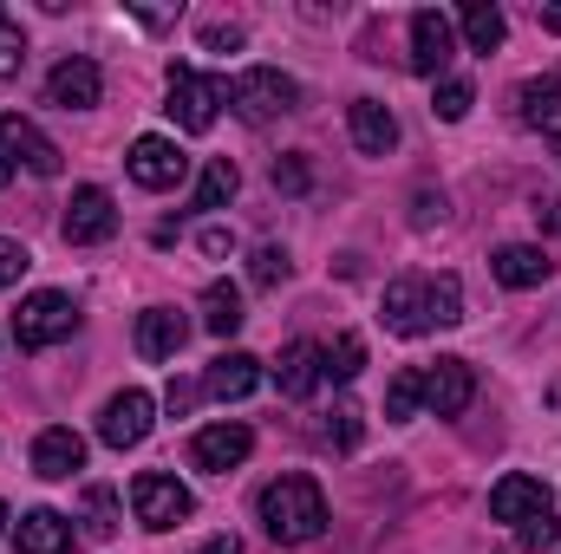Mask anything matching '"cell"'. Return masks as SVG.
I'll list each match as a JSON object with an SVG mask.
<instances>
[{
	"label": "cell",
	"mask_w": 561,
	"mask_h": 554,
	"mask_svg": "<svg viewBox=\"0 0 561 554\" xmlns=\"http://www.w3.org/2000/svg\"><path fill=\"white\" fill-rule=\"evenodd\" d=\"M255 385H262V359H255V353H216V359H209V372H203V392H209V399H222V405L249 399Z\"/></svg>",
	"instance_id": "18"
},
{
	"label": "cell",
	"mask_w": 561,
	"mask_h": 554,
	"mask_svg": "<svg viewBox=\"0 0 561 554\" xmlns=\"http://www.w3.org/2000/svg\"><path fill=\"white\" fill-rule=\"evenodd\" d=\"M255 516H262V529L275 535L280 549H307V542L327 535V496H320V483L300 476V470L275 476V483L255 496Z\"/></svg>",
	"instance_id": "2"
},
{
	"label": "cell",
	"mask_w": 561,
	"mask_h": 554,
	"mask_svg": "<svg viewBox=\"0 0 561 554\" xmlns=\"http://www.w3.org/2000/svg\"><path fill=\"white\" fill-rule=\"evenodd\" d=\"M490 268H496L503 287H542V280L556 275L549 249H536V242H503V249L490 255Z\"/></svg>",
	"instance_id": "20"
},
{
	"label": "cell",
	"mask_w": 561,
	"mask_h": 554,
	"mask_svg": "<svg viewBox=\"0 0 561 554\" xmlns=\"http://www.w3.org/2000/svg\"><path fill=\"white\" fill-rule=\"evenodd\" d=\"M203 255H216V262L236 255V235H229V229H203Z\"/></svg>",
	"instance_id": "39"
},
{
	"label": "cell",
	"mask_w": 561,
	"mask_h": 554,
	"mask_svg": "<svg viewBox=\"0 0 561 554\" xmlns=\"http://www.w3.org/2000/svg\"><path fill=\"white\" fill-rule=\"evenodd\" d=\"M346 131H353V143H359L366 157H386V150L399 143V118H392V105H379V99H353V105H346Z\"/></svg>",
	"instance_id": "19"
},
{
	"label": "cell",
	"mask_w": 561,
	"mask_h": 554,
	"mask_svg": "<svg viewBox=\"0 0 561 554\" xmlns=\"http://www.w3.org/2000/svg\"><path fill=\"white\" fill-rule=\"evenodd\" d=\"M516 105H523V125H529V131H542V138H561V72H542V79H529V85L516 92Z\"/></svg>",
	"instance_id": "22"
},
{
	"label": "cell",
	"mask_w": 561,
	"mask_h": 554,
	"mask_svg": "<svg viewBox=\"0 0 561 554\" xmlns=\"http://www.w3.org/2000/svg\"><path fill=\"white\" fill-rule=\"evenodd\" d=\"M33 170V176H59V143L46 138L39 125H26V118H13V112H0V189L13 183V170Z\"/></svg>",
	"instance_id": "6"
},
{
	"label": "cell",
	"mask_w": 561,
	"mask_h": 554,
	"mask_svg": "<svg viewBox=\"0 0 561 554\" xmlns=\"http://www.w3.org/2000/svg\"><path fill=\"white\" fill-rule=\"evenodd\" d=\"M66 242L72 249H92V242H112L118 235V203H112V189H99V183H85V189H72V203H66Z\"/></svg>",
	"instance_id": "8"
},
{
	"label": "cell",
	"mask_w": 561,
	"mask_h": 554,
	"mask_svg": "<svg viewBox=\"0 0 561 554\" xmlns=\"http://www.w3.org/2000/svg\"><path fill=\"white\" fill-rule=\"evenodd\" d=\"M419 405H424V372H419V366L392 372V385H386V417H392V424H412Z\"/></svg>",
	"instance_id": "28"
},
{
	"label": "cell",
	"mask_w": 561,
	"mask_h": 554,
	"mask_svg": "<svg viewBox=\"0 0 561 554\" xmlns=\"http://www.w3.org/2000/svg\"><path fill=\"white\" fill-rule=\"evenodd\" d=\"M549 509H556V496H549L542 476L510 470V476L490 489V516H496V522H516V529H523V522H536V516H549Z\"/></svg>",
	"instance_id": "14"
},
{
	"label": "cell",
	"mask_w": 561,
	"mask_h": 554,
	"mask_svg": "<svg viewBox=\"0 0 561 554\" xmlns=\"http://www.w3.org/2000/svg\"><path fill=\"white\" fill-rule=\"evenodd\" d=\"M203 46L209 53H236L242 46V26H203Z\"/></svg>",
	"instance_id": "36"
},
{
	"label": "cell",
	"mask_w": 561,
	"mask_h": 554,
	"mask_svg": "<svg viewBox=\"0 0 561 554\" xmlns=\"http://www.w3.org/2000/svg\"><path fill=\"white\" fill-rule=\"evenodd\" d=\"M516 535H523V549H556V542H561V516L549 509V516H536V522H523Z\"/></svg>",
	"instance_id": "33"
},
{
	"label": "cell",
	"mask_w": 561,
	"mask_h": 554,
	"mask_svg": "<svg viewBox=\"0 0 561 554\" xmlns=\"http://www.w3.org/2000/svg\"><path fill=\"white\" fill-rule=\"evenodd\" d=\"M294 99H300V85L287 72H275V66H249V72L229 79V112L242 125H268L280 112H294Z\"/></svg>",
	"instance_id": "5"
},
{
	"label": "cell",
	"mask_w": 561,
	"mask_h": 554,
	"mask_svg": "<svg viewBox=\"0 0 561 554\" xmlns=\"http://www.w3.org/2000/svg\"><path fill=\"white\" fill-rule=\"evenodd\" d=\"M275 189H287V196H300V189H307V163H300V157H280V163H275Z\"/></svg>",
	"instance_id": "35"
},
{
	"label": "cell",
	"mask_w": 561,
	"mask_h": 554,
	"mask_svg": "<svg viewBox=\"0 0 561 554\" xmlns=\"http://www.w3.org/2000/svg\"><path fill=\"white\" fill-rule=\"evenodd\" d=\"M249 450H255V430H249V424H229V417H222V424H203V430L190 437V463H196V470H216V476L236 470V463H249Z\"/></svg>",
	"instance_id": "12"
},
{
	"label": "cell",
	"mask_w": 561,
	"mask_h": 554,
	"mask_svg": "<svg viewBox=\"0 0 561 554\" xmlns=\"http://www.w3.org/2000/svg\"><path fill=\"white\" fill-rule=\"evenodd\" d=\"M463 320V287L457 275H399L386 287V326L399 339H419L437 326H457Z\"/></svg>",
	"instance_id": "1"
},
{
	"label": "cell",
	"mask_w": 561,
	"mask_h": 554,
	"mask_svg": "<svg viewBox=\"0 0 561 554\" xmlns=\"http://www.w3.org/2000/svg\"><path fill=\"white\" fill-rule=\"evenodd\" d=\"M125 170H131L138 189H176V183L190 176V157H183L170 138H138L131 157H125Z\"/></svg>",
	"instance_id": "15"
},
{
	"label": "cell",
	"mask_w": 561,
	"mask_h": 554,
	"mask_svg": "<svg viewBox=\"0 0 561 554\" xmlns=\"http://www.w3.org/2000/svg\"><path fill=\"white\" fill-rule=\"evenodd\" d=\"M0 535H7V503H0Z\"/></svg>",
	"instance_id": "44"
},
{
	"label": "cell",
	"mask_w": 561,
	"mask_h": 554,
	"mask_svg": "<svg viewBox=\"0 0 561 554\" xmlns=\"http://www.w3.org/2000/svg\"><path fill=\"white\" fill-rule=\"evenodd\" d=\"M26 268H33V255H26L20 242H0V287H13Z\"/></svg>",
	"instance_id": "34"
},
{
	"label": "cell",
	"mask_w": 561,
	"mask_h": 554,
	"mask_svg": "<svg viewBox=\"0 0 561 554\" xmlns=\"http://www.w3.org/2000/svg\"><path fill=\"white\" fill-rule=\"evenodd\" d=\"M99 92H105V72H99V59H85V53L59 59L53 79H46V105H59V112H92Z\"/></svg>",
	"instance_id": "11"
},
{
	"label": "cell",
	"mask_w": 561,
	"mask_h": 554,
	"mask_svg": "<svg viewBox=\"0 0 561 554\" xmlns=\"http://www.w3.org/2000/svg\"><path fill=\"white\" fill-rule=\"evenodd\" d=\"M457 26H463V39H470V53H496V46H503V33H510V20H503V7H490V0H470V7L457 13Z\"/></svg>",
	"instance_id": "24"
},
{
	"label": "cell",
	"mask_w": 561,
	"mask_h": 554,
	"mask_svg": "<svg viewBox=\"0 0 561 554\" xmlns=\"http://www.w3.org/2000/svg\"><path fill=\"white\" fill-rule=\"evenodd\" d=\"M236 189H242V170H236L229 157H209L203 176H196V203H190V209H222Z\"/></svg>",
	"instance_id": "27"
},
{
	"label": "cell",
	"mask_w": 561,
	"mask_h": 554,
	"mask_svg": "<svg viewBox=\"0 0 561 554\" xmlns=\"http://www.w3.org/2000/svg\"><path fill=\"white\" fill-rule=\"evenodd\" d=\"M72 549V522L59 509H26L20 516V554H66Z\"/></svg>",
	"instance_id": "23"
},
{
	"label": "cell",
	"mask_w": 561,
	"mask_h": 554,
	"mask_svg": "<svg viewBox=\"0 0 561 554\" xmlns=\"http://www.w3.org/2000/svg\"><path fill=\"white\" fill-rule=\"evenodd\" d=\"M275 385H280V399H313V385H320V346L313 339H287L280 346V366H275Z\"/></svg>",
	"instance_id": "21"
},
{
	"label": "cell",
	"mask_w": 561,
	"mask_h": 554,
	"mask_svg": "<svg viewBox=\"0 0 561 554\" xmlns=\"http://www.w3.org/2000/svg\"><path fill=\"white\" fill-rule=\"evenodd\" d=\"M72 470H85V437H79L72 424H46V430L33 437V476L66 483Z\"/></svg>",
	"instance_id": "16"
},
{
	"label": "cell",
	"mask_w": 561,
	"mask_h": 554,
	"mask_svg": "<svg viewBox=\"0 0 561 554\" xmlns=\"http://www.w3.org/2000/svg\"><path fill=\"white\" fill-rule=\"evenodd\" d=\"M412 222L431 229V222H444V196H419V209H412Z\"/></svg>",
	"instance_id": "41"
},
{
	"label": "cell",
	"mask_w": 561,
	"mask_h": 554,
	"mask_svg": "<svg viewBox=\"0 0 561 554\" xmlns=\"http://www.w3.org/2000/svg\"><path fill=\"white\" fill-rule=\"evenodd\" d=\"M196 554H242V542H236V535H216V542H203Z\"/></svg>",
	"instance_id": "42"
},
{
	"label": "cell",
	"mask_w": 561,
	"mask_h": 554,
	"mask_svg": "<svg viewBox=\"0 0 561 554\" xmlns=\"http://www.w3.org/2000/svg\"><path fill=\"white\" fill-rule=\"evenodd\" d=\"M450 53H457V26H450V13L419 7V13H412V53H405V66L424 72V79H437V72L450 66Z\"/></svg>",
	"instance_id": "10"
},
{
	"label": "cell",
	"mask_w": 561,
	"mask_h": 554,
	"mask_svg": "<svg viewBox=\"0 0 561 554\" xmlns=\"http://www.w3.org/2000/svg\"><path fill=\"white\" fill-rule=\"evenodd\" d=\"M183 339H190V320H183L176 307H144L138 313V359L163 366V359L183 353Z\"/></svg>",
	"instance_id": "17"
},
{
	"label": "cell",
	"mask_w": 561,
	"mask_h": 554,
	"mask_svg": "<svg viewBox=\"0 0 561 554\" xmlns=\"http://www.w3.org/2000/svg\"><path fill=\"white\" fill-rule=\"evenodd\" d=\"M470 399H477V372H470V359H437V366L424 372V412L431 417H463L470 412Z\"/></svg>",
	"instance_id": "13"
},
{
	"label": "cell",
	"mask_w": 561,
	"mask_h": 554,
	"mask_svg": "<svg viewBox=\"0 0 561 554\" xmlns=\"http://www.w3.org/2000/svg\"><path fill=\"white\" fill-rule=\"evenodd\" d=\"M222 105H229V85H222V79H209V72H196V66H170V105H163V112L176 118V131L203 138Z\"/></svg>",
	"instance_id": "4"
},
{
	"label": "cell",
	"mask_w": 561,
	"mask_h": 554,
	"mask_svg": "<svg viewBox=\"0 0 561 554\" xmlns=\"http://www.w3.org/2000/svg\"><path fill=\"white\" fill-rule=\"evenodd\" d=\"M242 320H249V313H242V287H229V280H209V293H203V326H209L216 339H229Z\"/></svg>",
	"instance_id": "25"
},
{
	"label": "cell",
	"mask_w": 561,
	"mask_h": 554,
	"mask_svg": "<svg viewBox=\"0 0 561 554\" xmlns=\"http://www.w3.org/2000/svg\"><path fill=\"white\" fill-rule=\"evenodd\" d=\"M359 372H366V339H359V333H340L333 346H320V379L353 385Z\"/></svg>",
	"instance_id": "26"
},
{
	"label": "cell",
	"mask_w": 561,
	"mask_h": 554,
	"mask_svg": "<svg viewBox=\"0 0 561 554\" xmlns=\"http://www.w3.org/2000/svg\"><path fill=\"white\" fill-rule=\"evenodd\" d=\"M85 535H92V542H112V535H118V496H112L105 483L85 489Z\"/></svg>",
	"instance_id": "29"
},
{
	"label": "cell",
	"mask_w": 561,
	"mask_h": 554,
	"mask_svg": "<svg viewBox=\"0 0 561 554\" xmlns=\"http://www.w3.org/2000/svg\"><path fill=\"white\" fill-rule=\"evenodd\" d=\"M163 405H170V412L183 417L190 405H196V385H190V379H170V392H163Z\"/></svg>",
	"instance_id": "37"
},
{
	"label": "cell",
	"mask_w": 561,
	"mask_h": 554,
	"mask_svg": "<svg viewBox=\"0 0 561 554\" xmlns=\"http://www.w3.org/2000/svg\"><path fill=\"white\" fill-rule=\"evenodd\" d=\"M150 424H157V399L138 392V385H125L118 399H105V412H99V437H105L112 450H138L144 437H150Z\"/></svg>",
	"instance_id": "9"
},
{
	"label": "cell",
	"mask_w": 561,
	"mask_h": 554,
	"mask_svg": "<svg viewBox=\"0 0 561 554\" xmlns=\"http://www.w3.org/2000/svg\"><path fill=\"white\" fill-rule=\"evenodd\" d=\"M340 450H353V443H359V412H353V405H340Z\"/></svg>",
	"instance_id": "40"
},
{
	"label": "cell",
	"mask_w": 561,
	"mask_h": 554,
	"mask_svg": "<svg viewBox=\"0 0 561 554\" xmlns=\"http://www.w3.org/2000/svg\"><path fill=\"white\" fill-rule=\"evenodd\" d=\"M72 333H79V300L59 293V287L26 293L20 313H13V339H20V353H46V346H59V339H72Z\"/></svg>",
	"instance_id": "3"
},
{
	"label": "cell",
	"mask_w": 561,
	"mask_h": 554,
	"mask_svg": "<svg viewBox=\"0 0 561 554\" xmlns=\"http://www.w3.org/2000/svg\"><path fill=\"white\" fill-rule=\"evenodd\" d=\"M131 509H138V522L150 529V535H163V529H176V522H190V516H196V496H190L176 476L144 470L138 483H131Z\"/></svg>",
	"instance_id": "7"
},
{
	"label": "cell",
	"mask_w": 561,
	"mask_h": 554,
	"mask_svg": "<svg viewBox=\"0 0 561 554\" xmlns=\"http://www.w3.org/2000/svg\"><path fill=\"white\" fill-rule=\"evenodd\" d=\"M536 20H542L549 33H561V7H536Z\"/></svg>",
	"instance_id": "43"
},
{
	"label": "cell",
	"mask_w": 561,
	"mask_h": 554,
	"mask_svg": "<svg viewBox=\"0 0 561 554\" xmlns=\"http://www.w3.org/2000/svg\"><path fill=\"white\" fill-rule=\"evenodd\" d=\"M287 268H294V262H287V249H275V242L249 255V280H255V287H280V280H287Z\"/></svg>",
	"instance_id": "32"
},
{
	"label": "cell",
	"mask_w": 561,
	"mask_h": 554,
	"mask_svg": "<svg viewBox=\"0 0 561 554\" xmlns=\"http://www.w3.org/2000/svg\"><path fill=\"white\" fill-rule=\"evenodd\" d=\"M470 105H477L470 79H437V92H431V112H437L444 125H463V118H470Z\"/></svg>",
	"instance_id": "30"
},
{
	"label": "cell",
	"mask_w": 561,
	"mask_h": 554,
	"mask_svg": "<svg viewBox=\"0 0 561 554\" xmlns=\"http://www.w3.org/2000/svg\"><path fill=\"white\" fill-rule=\"evenodd\" d=\"M529 216L542 222V235H556V229H561V203H556V196H536V209H529Z\"/></svg>",
	"instance_id": "38"
},
{
	"label": "cell",
	"mask_w": 561,
	"mask_h": 554,
	"mask_svg": "<svg viewBox=\"0 0 561 554\" xmlns=\"http://www.w3.org/2000/svg\"><path fill=\"white\" fill-rule=\"evenodd\" d=\"M26 66V33H20V20L0 7V79H13Z\"/></svg>",
	"instance_id": "31"
}]
</instances>
